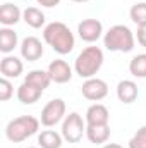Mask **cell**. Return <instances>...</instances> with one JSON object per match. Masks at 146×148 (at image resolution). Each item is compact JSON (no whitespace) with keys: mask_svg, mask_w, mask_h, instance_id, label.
I'll use <instances>...</instances> for the list:
<instances>
[{"mask_svg":"<svg viewBox=\"0 0 146 148\" xmlns=\"http://www.w3.org/2000/svg\"><path fill=\"white\" fill-rule=\"evenodd\" d=\"M43 40L52 50L59 55H67L71 53L76 47V38L74 33L69 29L67 24L60 21H53L43 28Z\"/></svg>","mask_w":146,"mask_h":148,"instance_id":"cell-1","label":"cell"},{"mask_svg":"<svg viewBox=\"0 0 146 148\" xmlns=\"http://www.w3.org/2000/svg\"><path fill=\"white\" fill-rule=\"evenodd\" d=\"M103 60H105V57H103V50L100 47H95V45L86 47L74 60V73L83 79L95 77L98 71L102 69Z\"/></svg>","mask_w":146,"mask_h":148,"instance_id":"cell-2","label":"cell"},{"mask_svg":"<svg viewBox=\"0 0 146 148\" xmlns=\"http://www.w3.org/2000/svg\"><path fill=\"white\" fill-rule=\"evenodd\" d=\"M136 45V35L126 24H115L103 35V47L110 52H132Z\"/></svg>","mask_w":146,"mask_h":148,"instance_id":"cell-3","label":"cell"},{"mask_svg":"<svg viewBox=\"0 0 146 148\" xmlns=\"http://www.w3.org/2000/svg\"><path fill=\"white\" fill-rule=\"evenodd\" d=\"M40 124V119H36L35 115H19L5 126V136L12 143H23L33 134H36Z\"/></svg>","mask_w":146,"mask_h":148,"instance_id":"cell-4","label":"cell"},{"mask_svg":"<svg viewBox=\"0 0 146 148\" xmlns=\"http://www.w3.org/2000/svg\"><path fill=\"white\" fill-rule=\"evenodd\" d=\"M60 133L64 136V141H67V143H79L83 140V136H86V121L81 117V114L71 112L62 121Z\"/></svg>","mask_w":146,"mask_h":148,"instance_id":"cell-5","label":"cell"},{"mask_svg":"<svg viewBox=\"0 0 146 148\" xmlns=\"http://www.w3.org/2000/svg\"><path fill=\"white\" fill-rule=\"evenodd\" d=\"M65 112H67L65 102L62 98H53L43 107L40 122L45 127H53V126H57L59 122H62L65 119Z\"/></svg>","mask_w":146,"mask_h":148,"instance_id":"cell-6","label":"cell"},{"mask_svg":"<svg viewBox=\"0 0 146 148\" xmlns=\"http://www.w3.org/2000/svg\"><path fill=\"white\" fill-rule=\"evenodd\" d=\"M81 93L86 100L96 103L108 95V84L100 77H89V79H84L81 86Z\"/></svg>","mask_w":146,"mask_h":148,"instance_id":"cell-7","label":"cell"},{"mask_svg":"<svg viewBox=\"0 0 146 148\" xmlns=\"http://www.w3.org/2000/svg\"><path fill=\"white\" fill-rule=\"evenodd\" d=\"M77 35L86 43H95L100 38H103V35H105L103 24L98 19H83L77 24Z\"/></svg>","mask_w":146,"mask_h":148,"instance_id":"cell-8","label":"cell"},{"mask_svg":"<svg viewBox=\"0 0 146 148\" xmlns=\"http://www.w3.org/2000/svg\"><path fill=\"white\" fill-rule=\"evenodd\" d=\"M19 52H21V57L28 62H36L43 57L45 50H43V43L41 40H38L36 36H26L21 45H19Z\"/></svg>","mask_w":146,"mask_h":148,"instance_id":"cell-9","label":"cell"},{"mask_svg":"<svg viewBox=\"0 0 146 148\" xmlns=\"http://www.w3.org/2000/svg\"><path fill=\"white\" fill-rule=\"evenodd\" d=\"M48 74L52 77V83H57V84H64V83H69L72 79L74 69L62 59H55L48 64Z\"/></svg>","mask_w":146,"mask_h":148,"instance_id":"cell-10","label":"cell"},{"mask_svg":"<svg viewBox=\"0 0 146 148\" xmlns=\"http://www.w3.org/2000/svg\"><path fill=\"white\" fill-rule=\"evenodd\" d=\"M24 71V64L19 57L16 55H5L2 60H0V73L2 77H7V79H16L19 77Z\"/></svg>","mask_w":146,"mask_h":148,"instance_id":"cell-11","label":"cell"},{"mask_svg":"<svg viewBox=\"0 0 146 148\" xmlns=\"http://www.w3.org/2000/svg\"><path fill=\"white\" fill-rule=\"evenodd\" d=\"M110 119V112L108 109L103 105V103H93L88 107L86 115H84V121L88 126H98V124H108Z\"/></svg>","mask_w":146,"mask_h":148,"instance_id":"cell-12","label":"cell"},{"mask_svg":"<svg viewBox=\"0 0 146 148\" xmlns=\"http://www.w3.org/2000/svg\"><path fill=\"white\" fill-rule=\"evenodd\" d=\"M138 95H139V90H138V84L132 79L119 81V84H117V98L122 103H127V105L134 103L138 100Z\"/></svg>","mask_w":146,"mask_h":148,"instance_id":"cell-13","label":"cell"},{"mask_svg":"<svg viewBox=\"0 0 146 148\" xmlns=\"http://www.w3.org/2000/svg\"><path fill=\"white\" fill-rule=\"evenodd\" d=\"M23 19V10L16 5V3H3L0 7V23L5 28H10L14 24H17Z\"/></svg>","mask_w":146,"mask_h":148,"instance_id":"cell-14","label":"cell"},{"mask_svg":"<svg viewBox=\"0 0 146 148\" xmlns=\"http://www.w3.org/2000/svg\"><path fill=\"white\" fill-rule=\"evenodd\" d=\"M41 95H43V91L40 88L29 84V83H24V81L17 88V100L23 105H33V103H36L38 100L41 98Z\"/></svg>","mask_w":146,"mask_h":148,"instance_id":"cell-15","label":"cell"},{"mask_svg":"<svg viewBox=\"0 0 146 148\" xmlns=\"http://www.w3.org/2000/svg\"><path fill=\"white\" fill-rule=\"evenodd\" d=\"M86 138L93 145H105L110 138V126L108 124H98V126L86 124Z\"/></svg>","mask_w":146,"mask_h":148,"instance_id":"cell-16","label":"cell"},{"mask_svg":"<svg viewBox=\"0 0 146 148\" xmlns=\"http://www.w3.org/2000/svg\"><path fill=\"white\" fill-rule=\"evenodd\" d=\"M19 47V38L17 33L12 28H2L0 29V52L3 55H10V52H14V48Z\"/></svg>","mask_w":146,"mask_h":148,"instance_id":"cell-17","label":"cell"},{"mask_svg":"<svg viewBox=\"0 0 146 148\" xmlns=\"http://www.w3.org/2000/svg\"><path fill=\"white\" fill-rule=\"evenodd\" d=\"M64 136L53 129H45L38 134V147L40 148H62Z\"/></svg>","mask_w":146,"mask_h":148,"instance_id":"cell-18","label":"cell"},{"mask_svg":"<svg viewBox=\"0 0 146 148\" xmlns=\"http://www.w3.org/2000/svg\"><path fill=\"white\" fill-rule=\"evenodd\" d=\"M23 21H24L29 28L40 29L41 26H45L46 17H45V14H43L41 9H38V7H26V9L23 10Z\"/></svg>","mask_w":146,"mask_h":148,"instance_id":"cell-19","label":"cell"},{"mask_svg":"<svg viewBox=\"0 0 146 148\" xmlns=\"http://www.w3.org/2000/svg\"><path fill=\"white\" fill-rule=\"evenodd\" d=\"M24 83H29V84H33V86L40 88L41 91H45V90L50 86L52 77H50L48 71H43V69H33V71H29V73L26 74Z\"/></svg>","mask_w":146,"mask_h":148,"instance_id":"cell-20","label":"cell"},{"mask_svg":"<svg viewBox=\"0 0 146 148\" xmlns=\"http://www.w3.org/2000/svg\"><path fill=\"white\" fill-rule=\"evenodd\" d=\"M129 73L134 77L146 79V53H138L129 62Z\"/></svg>","mask_w":146,"mask_h":148,"instance_id":"cell-21","label":"cell"},{"mask_svg":"<svg viewBox=\"0 0 146 148\" xmlns=\"http://www.w3.org/2000/svg\"><path fill=\"white\" fill-rule=\"evenodd\" d=\"M129 16H131V21L138 26V28H143L146 26V2H138L131 7L129 10Z\"/></svg>","mask_w":146,"mask_h":148,"instance_id":"cell-22","label":"cell"},{"mask_svg":"<svg viewBox=\"0 0 146 148\" xmlns=\"http://www.w3.org/2000/svg\"><path fill=\"white\" fill-rule=\"evenodd\" d=\"M129 148H146V126H141L129 140Z\"/></svg>","mask_w":146,"mask_h":148,"instance_id":"cell-23","label":"cell"},{"mask_svg":"<svg viewBox=\"0 0 146 148\" xmlns=\"http://www.w3.org/2000/svg\"><path fill=\"white\" fill-rule=\"evenodd\" d=\"M12 95H14V86H12L10 79L2 77L0 79V100L2 102H7V100L12 98Z\"/></svg>","mask_w":146,"mask_h":148,"instance_id":"cell-24","label":"cell"},{"mask_svg":"<svg viewBox=\"0 0 146 148\" xmlns=\"http://www.w3.org/2000/svg\"><path fill=\"white\" fill-rule=\"evenodd\" d=\"M136 40H138V43L146 48V26L143 28H138V31H136Z\"/></svg>","mask_w":146,"mask_h":148,"instance_id":"cell-25","label":"cell"},{"mask_svg":"<svg viewBox=\"0 0 146 148\" xmlns=\"http://www.w3.org/2000/svg\"><path fill=\"white\" fill-rule=\"evenodd\" d=\"M38 5L41 7H46V9H52V7H57L60 3V0H36Z\"/></svg>","mask_w":146,"mask_h":148,"instance_id":"cell-26","label":"cell"},{"mask_svg":"<svg viewBox=\"0 0 146 148\" xmlns=\"http://www.w3.org/2000/svg\"><path fill=\"white\" fill-rule=\"evenodd\" d=\"M102 148H124L122 145H119V143H105Z\"/></svg>","mask_w":146,"mask_h":148,"instance_id":"cell-27","label":"cell"},{"mask_svg":"<svg viewBox=\"0 0 146 148\" xmlns=\"http://www.w3.org/2000/svg\"><path fill=\"white\" fill-rule=\"evenodd\" d=\"M72 2H76V3H84V2H89V0H72Z\"/></svg>","mask_w":146,"mask_h":148,"instance_id":"cell-28","label":"cell"},{"mask_svg":"<svg viewBox=\"0 0 146 148\" xmlns=\"http://www.w3.org/2000/svg\"><path fill=\"white\" fill-rule=\"evenodd\" d=\"M29 148H40V147H29Z\"/></svg>","mask_w":146,"mask_h":148,"instance_id":"cell-29","label":"cell"}]
</instances>
